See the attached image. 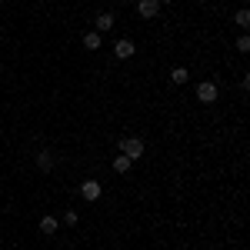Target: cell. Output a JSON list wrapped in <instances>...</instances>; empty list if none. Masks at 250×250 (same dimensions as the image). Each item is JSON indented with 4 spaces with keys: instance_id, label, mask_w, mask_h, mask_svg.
Masks as SVG:
<instances>
[{
    "instance_id": "obj_7",
    "label": "cell",
    "mask_w": 250,
    "mask_h": 250,
    "mask_svg": "<svg viewBox=\"0 0 250 250\" xmlns=\"http://www.w3.org/2000/svg\"><path fill=\"white\" fill-rule=\"evenodd\" d=\"M130 167H134V160H130V157H124V154L114 157V170H117V173H127Z\"/></svg>"
},
{
    "instance_id": "obj_12",
    "label": "cell",
    "mask_w": 250,
    "mask_h": 250,
    "mask_svg": "<svg viewBox=\"0 0 250 250\" xmlns=\"http://www.w3.org/2000/svg\"><path fill=\"white\" fill-rule=\"evenodd\" d=\"M233 23H237V27H247V23H250V14H247V10H237V14H233Z\"/></svg>"
},
{
    "instance_id": "obj_6",
    "label": "cell",
    "mask_w": 250,
    "mask_h": 250,
    "mask_svg": "<svg viewBox=\"0 0 250 250\" xmlns=\"http://www.w3.org/2000/svg\"><path fill=\"white\" fill-rule=\"evenodd\" d=\"M37 167H40L43 173L54 170V154H50V150H40V154H37Z\"/></svg>"
},
{
    "instance_id": "obj_14",
    "label": "cell",
    "mask_w": 250,
    "mask_h": 250,
    "mask_svg": "<svg viewBox=\"0 0 250 250\" xmlns=\"http://www.w3.org/2000/svg\"><path fill=\"white\" fill-rule=\"evenodd\" d=\"M63 220H67V224H70V227H74V224H77L80 217H77V210H67V217H63Z\"/></svg>"
},
{
    "instance_id": "obj_4",
    "label": "cell",
    "mask_w": 250,
    "mask_h": 250,
    "mask_svg": "<svg viewBox=\"0 0 250 250\" xmlns=\"http://www.w3.org/2000/svg\"><path fill=\"white\" fill-rule=\"evenodd\" d=\"M114 54H117V57H120V60H127V57H134V54H137V47H134V40H127V37H120V40H117V43H114Z\"/></svg>"
},
{
    "instance_id": "obj_5",
    "label": "cell",
    "mask_w": 250,
    "mask_h": 250,
    "mask_svg": "<svg viewBox=\"0 0 250 250\" xmlns=\"http://www.w3.org/2000/svg\"><path fill=\"white\" fill-rule=\"evenodd\" d=\"M137 10H140V17H157V14H160V3H157V0H140V3H137Z\"/></svg>"
},
{
    "instance_id": "obj_10",
    "label": "cell",
    "mask_w": 250,
    "mask_h": 250,
    "mask_svg": "<svg viewBox=\"0 0 250 250\" xmlns=\"http://www.w3.org/2000/svg\"><path fill=\"white\" fill-rule=\"evenodd\" d=\"M40 230H43V233H57V217H50V213H47V217L40 220Z\"/></svg>"
},
{
    "instance_id": "obj_8",
    "label": "cell",
    "mask_w": 250,
    "mask_h": 250,
    "mask_svg": "<svg viewBox=\"0 0 250 250\" xmlns=\"http://www.w3.org/2000/svg\"><path fill=\"white\" fill-rule=\"evenodd\" d=\"M114 23H117V20H114V14H100V17H97V34H104V30H110Z\"/></svg>"
},
{
    "instance_id": "obj_13",
    "label": "cell",
    "mask_w": 250,
    "mask_h": 250,
    "mask_svg": "<svg viewBox=\"0 0 250 250\" xmlns=\"http://www.w3.org/2000/svg\"><path fill=\"white\" fill-rule=\"evenodd\" d=\"M237 50H240V54H247V50H250V37H247V34L237 37Z\"/></svg>"
},
{
    "instance_id": "obj_1",
    "label": "cell",
    "mask_w": 250,
    "mask_h": 250,
    "mask_svg": "<svg viewBox=\"0 0 250 250\" xmlns=\"http://www.w3.org/2000/svg\"><path fill=\"white\" fill-rule=\"evenodd\" d=\"M120 154L130 157V160H140V157H144V140H140V137H124V140H120Z\"/></svg>"
},
{
    "instance_id": "obj_2",
    "label": "cell",
    "mask_w": 250,
    "mask_h": 250,
    "mask_svg": "<svg viewBox=\"0 0 250 250\" xmlns=\"http://www.w3.org/2000/svg\"><path fill=\"white\" fill-rule=\"evenodd\" d=\"M197 100H204V104H213V100H217V83H213V80H204V83L197 87Z\"/></svg>"
},
{
    "instance_id": "obj_3",
    "label": "cell",
    "mask_w": 250,
    "mask_h": 250,
    "mask_svg": "<svg viewBox=\"0 0 250 250\" xmlns=\"http://www.w3.org/2000/svg\"><path fill=\"white\" fill-rule=\"evenodd\" d=\"M100 193H104L100 180H83V184H80V197H83V200H97Z\"/></svg>"
},
{
    "instance_id": "obj_15",
    "label": "cell",
    "mask_w": 250,
    "mask_h": 250,
    "mask_svg": "<svg viewBox=\"0 0 250 250\" xmlns=\"http://www.w3.org/2000/svg\"><path fill=\"white\" fill-rule=\"evenodd\" d=\"M157 3H173V0H157Z\"/></svg>"
},
{
    "instance_id": "obj_11",
    "label": "cell",
    "mask_w": 250,
    "mask_h": 250,
    "mask_svg": "<svg viewBox=\"0 0 250 250\" xmlns=\"http://www.w3.org/2000/svg\"><path fill=\"white\" fill-rule=\"evenodd\" d=\"M170 80H173V83H187V80H190V74H187L184 67H173V70H170Z\"/></svg>"
},
{
    "instance_id": "obj_9",
    "label": "cell",
    "mask_w": 250,
    "mask_h": 250,
    "mask_svg": "<svg viewBox=\"0 0 250 250\" xmlns=\"http://www.w3.org/2000/svg\"><path fill=\"white\" fill-rule=\"evenodd\" d=\"M83 47H87V50H97V47H104V40H100V34H97V30H90V34L83 37Z\"/></svg>"
}]
</instances>
